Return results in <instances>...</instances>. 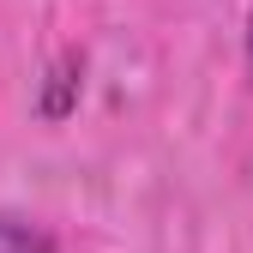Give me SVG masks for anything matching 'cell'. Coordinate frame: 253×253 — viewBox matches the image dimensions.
Listing matches in <instances>:
<instances>
[{"instance_id": "obj_1", "label": "cell", "mask_w": 253, "mask_h": 253, "mask_svg": "<svg viewBox=\"0 0 253 253\" xmlns=\"http://www.w3.org/2000/svg\"><path fill=\"white\" fill-rule=\"evenodd\" d=\"M0 253H54V235L30 217H6L0 211Z\"/></svg>"}, {"instance_id": "obj_2", "label": "cell", "mask_w": 253, "mask_h": 253, "mask_svg": "<svg viewBox=\"0 0 253 253\" xmlns=\"http://www.w3.org/2000/svg\"><path fill=\"white\" fill-rule=\"evenodd\" d=\"M73 73H79V60H60V67H54V90H48V115H67V90L79 84Z\"/></svg>"}, {"instance_id": "obj_3", "label": "cell", "mask_w": 253, "mask_h": 253, "mask_svg": "<svg viewBox=\"0 0 253 253\" xmlns=\"http://www.w3.org/2000/svg\"><path fill=\"white\" fill-rule=\"evenodd\" d=\"M247 67H253V18H247Z\"/></svg>"}]
</instances>
